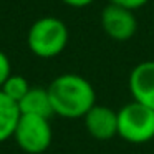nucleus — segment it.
I'll list each match as a JSON object with an SVG mask.
<instances>
[{"instance_id":"4","label":"nucleus","mask_w":154,"mask_h":154,"mask_svg":"<svg viewBox=\"0 0 154 154\" xmlns=\"http://www.w3.org/2000/svg\"><path fill=\"white\" fill-rule=\"evenodd\" d=\"M14 139L23 152L45 154L53 139L50 119L35 114H20Z\"/></svg>"},{"instance_id":"10","label":"nucleus","mask_w":154,"mask_h":154,"mask_svg":"<svg viewBox=\"0 0 154 154\" xmlns=\"http://www.w3.org/2000/svg\"><path fill=\"white\" fill-rule=\"evenodd\" d=\"M30 88L32 86L28 85V81H27V78H25V76L12 73L10 76L5 80V83L2 85L0 90H2V93H4V94H7L10 100H14L15 103L18 104V101L27 94V91L30 90Z\"/></svg>"},{"instance_id":"8","label":"nucleus","mask_w":154,"mask_h":154,"mask_svg":"<svg viewBox=\"0 0 154 154\" xmlns=\"http://www.w3.org/2000/svg\"><path fill=\"white\" fill-rule=\"evenodd\" d=\"M18 109L20 114H35V116H43L50 119L53 116V106L48 94L47 88H30L23 98L18 101Z\"/></svg>"},{"instance_id":"13","label":"nucleus","mask_w":154,"mask_h":154,"mask_svg":"<svg viewBox=\"0 0 154 154\" xmlns=\"http://www.w3.org/2000/svg\"><path fill=\"white\" fill-rule=\"evenodd\" d=\"M61 2L71 8H85V7L93 4L94 0H61Z\"/></svg>"},{"instance_id":"3","label":"nucleus","mask_w":154,"mask_h":154,"mask_svg":"<svg viewBox=\"0 0 154 154\" xmlns=\"http://www.w3.org/2000/svg\"><path fill=\"white\" fill-rule=\"evenodd\" d=\"M118 136L133 144L154 139V109L137 101L124 104L118 111Z\"/></svg>"},{"instance_id":"12","label":"nucleus","mask_w":154,"mask_h":154,"mask_svg":"<svg viewBox=\"0 0 154 154\" xmlns=\"http://www.w3.org/2000/svg\"><path fill=\"white\" fill-rule=\"evenodd\" d=\"M10 75H12L10 60H8V57L4 51L0 50V88H2V85L5 83V80H7Z\"/></svg>"},{"instance_id":"5","label":"nucleus","mask_w":154,"mask_h":154,"mask_svg":"<svg viewBox=\"0 0 154 154\" xmlns=\"http://www.w3.org/2000/svg\"><path fill=\"white\" fill-rule=\"evenodd\" d=\"M101 28L114 42H128L137 32V17L133 10L119 7L114 4H108L101 12Z\"/></svg>"},{"instance_id":"2","label":"nucleus","mask_w":154,"mask_h":154,"mask_svg":"<svg viewBox=\"0 0 154 154\" xmlns=\"http://www.w3.org/2000/svg\"><path fill=\"white\" fill-rule=\"evenodd\" d=\"M70 32L63 20L57 17H42L33 22L27 33V45L38 58H55L66 48Z\"/></svg>"},{"instance_id":"7","label":"nucleus","mask_w":154,"mask_h":154,"mask_svg":"<svg viewBox=\"0 0 154 154\" xmlns=\"http://www.w3.org/2000/svg\"><path fill=\"white\" fill-rule=\"evenodd\" d=\"M83 119L90 136L98 141L113 139L118 134V111H113L108 106L94 104Z\"/></svg>"},{"instance_id":"9","label":"nucleus","mask_w":154,"mask_h":154,"mask_svg":"<svg viewBox=\"0 0 154 154\" xmlns=\"http://www.w3.org/2000/svg\"><path fill=\"white\" fill-rule=\"evenodd\" d=\"M18 119H20L18 104L0 90V143H5L7 139L14 137Z\"/></svg>"},{"instance_id":"1","label":"nucleus","mask_w":154,"mask_h":154,"mask_svg":"<svg viewBox=\"0 0 154 154\" xmlns=\"http://www.w3.org/2000/svg\"><path fill=\"white\" fill-rule=\"evenodd\" d=\"M53 113L66 119L85 118L96 104L94 88L86 78L76 73H63L48 85Z\"/></svg>"},{"instance_id":"6","label":"nucleus","mask_w":154,"mask_h":154,"mask_svg":"<svg viewBox=\"0 0 154 154\" xmlns=\"http://www.w3.org/2000/svg\"><path fill=\"white\" fill-rule=\"evenodd\" d=\"M128 83L133 101L154 109V60L137 63L131 70Z\"/></svg>"},{"instance_id":"11","label":"nucleus","mask_w":154,"mask_h":154,"mask_svg":"<svg viewBox=\"0 0 154 154\" xmlns=\"http://www.w3.org/2000/svg\"><path fill=\"white\" fill-rule=\"evenodd\" d=\"M149 2L151 0H109V4L119 5V7H124V8H129V10H133V12L146 7Z\"/></svg>"}]
</instances>
